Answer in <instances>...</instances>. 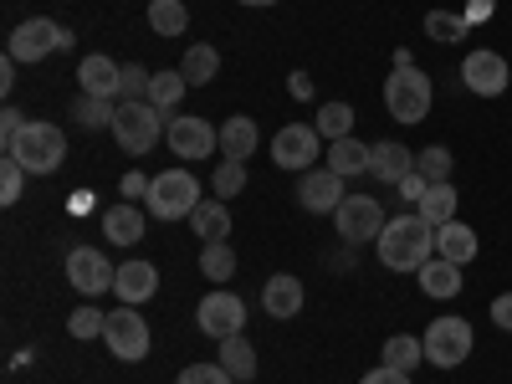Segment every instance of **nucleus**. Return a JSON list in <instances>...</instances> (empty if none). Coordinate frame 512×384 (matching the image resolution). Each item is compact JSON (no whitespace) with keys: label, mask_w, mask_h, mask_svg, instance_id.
<instances>
[{"label":"nucleus","mask_w":512,"mask_h":384,"mask_svg":"<svg viewBox=\"0 0 512 384\" xmlns=\"http://www.w3.org/2000/svg\"><path fill=\"white\" fill-rule=\"evenodd\" d=\"M425 31H431L436 41H461V36L472 31V26H466V16H451V11H431V16H425Z\"/></svg>","instance_id":"40"},{"label":"nucleus","mask_w":512,"mask_h":384,"mask_svg":"<svg viewBox=\"0 0 512 384\" xmlns=\"http://www.w3.org/2000/svg\"><path fill=\"white\" fill-rule=\"evenodd\" d=\"M149 185H154L149 175H139V169H128V175L118 180V195H123L128 205H134V200H149Z\"/></svg>","instance_id":"43"},{"label":"nucleus","mask_w":512,"mask_h":384,"mask_svg":"<svg viewBox=\"0 0 512 384\" xmlns=\"http://www.w3.org/2000/svg\"><path fill=\"white\" fill-rule=\"evenodd\" d=\"M241 6H277V0H241Z\"/></svg>","instance_id":"50"},{"label":"nucleus","mask_w":512,"mask_h":384,"mask_svg":"<svg viewBox=\"0 0 512 384\" xmlns=\"http://www.w3.org/2000/svg\"><path fill=\"white\" fill-rule=\"evenodd\" d=\"M461 82H466V93H477V98H502L507 82H512L507 57H502V52H487V47H482V52H466Z\"/></svg>","instance_id":"14"},{"label":"nucleus","mask_w":512,"mask_h":384,"mask_svg":"<svg viewBox=\"0 0 512 384\" xmlns=\"http://www.w3.org/2000/svg\"><path fill=\"white\" fill-rule=\"evenodd\" d=\"M159 139H164V118H159V108H154L149 98H144V103H118V113H113V144H118L128 159L149 154Z\"/></svg>","instance_id":"5"},{"label":"nucleus","mask_w":512,"mask_h":384,"mask_svg":"<svg viewBox=\"0 0 512 384\" xmlns=\"http://www.w3.org/2000/svg\"><path fill=\"white\" fill-rule=\"evenodd\" d=\"M180 72H185V82L205 88V82H216V72H221V52L210 47V41H195V47L180 57Z\"/></svg>","instance_id":"28"},{"label":"nucleus","mask_w":512,"mask_h":384,"mask_svg":"<svg viewBox=\"0 0 512 384\" xmlns=\"http://www.w3.org/2000/svg\"><path fill=\"white\" fill-rule=\"evenodd\" d=\"M287 88H292V98H313V77H308V72H292Z\"/></svg>","instance_id":"48"},{"label":"nucleus","mask_w":512,"mask_h":384,"mask_svg":"<svg viewBox=\"0 0 512 384\" xmlns=\"http://www.w3.org/2000/svg\"><path fill=\"white\" fill-rule=\"evenodd\" d=\"M144 205H149L154 221H190L195 205H200V180L190 169H164V175H154Z\"/></svg>","instance_id":"4"},{"label":"nucleus","mask_w":512,"mask_h":384,"mask_svg":"<svg viewBox=\"0 0 512 384\" xmlns=\"http://www.w3.org/2000/svg\"><path fill=\"white\" fill-rule=\"evenodd\" d=\"M0 88H6V93L16 88V57L11 52H6V62H0Z\"/></svg>","instance_id":"49"},{"label":"nucleus","mask_w":512,"mask_h":384,"mask_svg":"<svg viewBox=\"0 0 512 384\" xmlns=\"http://www.w3.org/2000/svg\"><path fill=\"white\" fill-rule=\"evenodd\" d=\"M262 308H267V318H272V323L297 318V313H303V282H297L292 272L267 277V287H262Z\"/></svg>","instance_id":"18"},{"label":"nucleus","mask_w":512,"mask_h":384,"mask_svg":"<svg viewBox=\"0 0 512 384\" xmlns=\"http://www.w3.org/2000/svg\"><path fill=\"white\" fill-rule=\"evenodd\" d=\"M195 328L205 333V338H231V333H241L246 328V303L236 292H226V287H216V292H205L200 297V308H195Z\"/></svg>","instance_id":"12"},{"label":"nucleus","mask_w":512,"mask_h":384,"mask_svg":"<svg viewBox=\"0 0 512 384\" xmlns=\"http://www.w3.org/2000/svg\"><path fill=\"white\" fill-rule=\"evenodd\" d=\"M103 328H108V313H98V308H72V318H67V333L77 338V344L103 338Z\"/></svg>","instance_id":"37"},{"label":"nucleus","mask_w":512,"mask_h":384,"mask_svg":"<svg viewBox=\"0 0 512 384\" xmlns=\"http://www.w3.org/2000/svg\"><path fill=\"white\" fill-rule=\"evenodd\" d=\"M431 77H425L415 62L410 67H395L390 77H384V113L400 118V123H425V113H431Z\"/></svg>","instance_id":"2"},{"label":"nucleus","mask_w":512,"mask_h":384,"mask_svg":"<svg viewBox=\"0 0 512 384\" xmlns=\"http://www.w3.org/2000/svg\"><path fill=\"white\" fill-rule=\"evenodd\" d=\"M384 205L374 200V195H349L344 205L333 210V231L344 236L349 246H364V241H379V231H384Z\"/></svg>","instance_id":"11"},{"label":"nucleus","mask_w":512,"mask_h":384,"mask_svg":"<svg viewBox=\"0 0 512 384\" xmlns=\"http://www.w3.org/2000/svg\"><path fill=\"white\" fill-rule=\"evenodd\" d=\"M164 144H169V154H175L180 164H200L205 154L221 149V128H210L195 113H175L164 123Z\"/></svg>","instance_id":"8"},{"label":"nucleus","mask_w":512,"mask_h":384,"mask_svg":"<svg viewBox=\"0 0 512 384\" xmlns=\"http://www.w3.org/2000/svg\"><path fill=\"white\" fill-rule=\"evenodd\" d=\"M113 113H118V103H108V98H88V93L72 103V123H77V128H113Z\"/></svg>","instance_id":"35"},{"label":"nucleus","mask_w":512,"mask_h":384,"mask_svg":"<svg viewBox=\"0 0 512 384\" xmlns=\"http://www.w3.org/2000/svg\"><path fill=\"white\" fill-rule=\"evenodd\" d=\"M369 175L379 185H400L405 175H415V154L395 139H384V144H369Z\"/></svg>","instance_id":"19"},{"label":"nucleus","mask_w":512,"mask_h":384,"mask_svg":"<svg viewBox=\"0 0 512 384\" xmlns=\"http://www.w3.org/2000/svg\"><path fill=\"white\" fill-rule=\"evenodd\" d=\"M113 292H118V303H128V308H139V303H149V297L159 292V267L154 262H123L118 267V277H113Z\"/></svg>","instance_id":"17"},{"label":"nucleus","mask_w":512,"mask_h":384,"mask_svg":"<svg viewBox=\"0 0 512 384\" xmlns=\"http://www.w3.org/2000/svg\"><path fill=\"white\" fill-rule=\"evenodd\" d=\"M466 26H487L492 16H497V0H466Z\"/></svg>","instance_id":"44"},{"label":"nucleus","mask_w":512,"mask_h":384,"mask_svg":"<svg viewBox=\"0 0 512 384\" xmlns=\"http://www.w3.org/2000/svg\"><path fill=\"white\" fill-rule=\"evenodd\" d=\"M72 36L77 31H62L52 16H31V21H21L16 31H11V57L16 62H41V57H52V52H67L72 47Z\"/></svg>","instance_id":"9"},{"label":"nucleus","mask_w":512,"mask_h":384,"mask_svg":"<svg viewBox=\"0 0 512 384\" xmlns=\"http://www.w3.org/2000/svg\"><path fill=\"white\" fill-rule=\"evenodd\" d=\"M415 277H420V292L436 297V303H451V297L461 292V267L446 262V256H431V262H425Z\"/></svg>","instance_id":"21"},{"label":"nucleus","mask_w":512,"mask_h":384,"mask_svg":"<svg viewBox=\"0 0 512 384\" xmlns=\"http://www.w3.org/2000/svg\"><path fill=\"white\" fill-rule=\"evenodd\" d=\"M118 82H123V67H118L113 57H103V52H93V57L77 62V88L88 93V98L118 103Z\"/></svg>","instance_id":"16"},{"label":"nucleus","mask_w":512,"mask_h":384,"mask_svg":"<svg viewBox=\"0 0 512 384\" xmlns=\"http://www.w3.org/2000/svg\"><path fill=\"white\" fill-rule=\"evenodd\" d=\"M200 277H210L216 287H226V282L236 277V251H231V241H205V251H200Z\"/></svg>","instance_id":"29"},{"label":"nucleus","mask_w":512,"mask_h":384,"mask_svg":"<svg viewBox=\"0 0 512 384\" xmlns=\"http://www.w3.org/2000/svg\"><path fill=\"white\" fill-rule=\"evenodd\" d=\"M11 159H21L26 175H57L62 159H67V134L57 123H26L21 139L6 149Z\"/></svg>","instance_id":"3"},{"label":"nucleus","mask_w":512,"mask_h":384,"mask_svg":"<svg viewBox=\"0 0 512 384\" xmlns=\"http://www.w3.org/2000/svg\"><path fill=\"white\" fill-rule=\"evenodd\" d=\"M344 200H349V195H344V180H338L328 164H323V169H308V175L297 180V205H303L308 216H333Z\"/></svg>","instance_id":"15"},{"label":"nucleus","mask_w":512,"mask_h":384,"mask_svg":"<svg viewBox=\"0 0 512 384\" xmlns=\"http://www.w3.org/2000/svg\"><path fill=\"white\" fill-rule=\"evenodd\" d=\"M175 384H236L221 364H190V369H180V379Z\"/></svg>","instance_id":"41"},{"label":"nucleus","mask_w":512,"mask_h":384,"mask_svg":"<svg viewBox=\"0 0 512 384\" xmlns=\"http://www.w3.org/2000/svg\"><path fill=\"white\" fill-rule=\"evenodd\" d=\"M154 88V72L139 62H123V82H118V103H144Z\"/></svg>","instance_id":"36"},{"label":"nucleus","mask_w":512,"mask_h":384,"mask_svg":"<svg viewBox=\"0 0 512 384\" xmlns=\"http://www.w3.org/2000/svg\"><path fill=\"white\" fill-rule=\"evenodd\" d=\"M113 277H118V267L108 262L98 246H72V251H67V282H72L82 297L113 292Z\"/></svg>","instance_id":"13"},{"label":"nucleus","mask_w":512,"mask_h":384,"mask_svg":"<svg viewBox=\"0 0 512 384\" xmlns=\"http://www.w3.org/2000/svg\"><path fill=\"white\" fill-rule=\"evenodd\" d=\"M415 175H420L425 185H446V180H451V149H446V144L420 149V154H415Z\"/></svg>","instance_id":"34"},{"label":"nucleus","mask_w":512,"mask_h":384,"mask_svg":"<svg viewBox=\"0 0 512 384\" xmlns=\"http://www.w3.org/2000/svg\"><path fill=\"white\" fill-rule=\"evenodd\" d=\"M379 359L410 374V369H420V364H425V344H420L415 333H395V338H384V354H379Z\"/></svg>","instance_id":"30"},{"label":"nucleus","mask_w":512,"mask_h":384,"mask_svg":"<svg viewBox=\"0 0 512 384\" xmlns=\"http://www.w3.org/2000/svg\"><path fill=\"white\" fill-rule=\"evenodd\" d=\"M103 236L113 241V246H134V241H144V210L139 205H113V210H103Z\"/></svg>","instance_id":"22"},{"label":"nucleus","mask_w":512,"mask_h":384,"mask_svg":"<svg viewBox=\"0 0 512 384\" xmlns=\"http://www.w3.org/2000/svg\"><path fill=\"white\" fill-rule=\"evenodd\" d=\"M318 149H323V134L313 123H282L277 139H272V164L292 169V175H308L318 164Z\"/></svg>","instance_id":"10"},{"label":"nucleus","mask_w":512,"mask_h":384,"mask_svg":"<svg viewBox=\"0 0 512 384\" xmlns=\"http://www.w3.org/2000/svg\"><path fill=\"white\" fill-rule=\"evenodd\" d=\"M359 384H410V374H405V369H395V364H379V369H369Z\"/></svg>","instance_id":"45"},{"label":"nucleus","mask_w":512,"mask_h":384,"mask_svg":"<svg viewBox=\"0 0 512 384\" xmlns=\"http://www.w3.org/2000/svg\"><path fill=\"white\" fill-rule=\"evenodd\" d=\"M313 128L323 134V144H333V139H349V134H354V108L333 98V103H323V108H318V123H313Z\"/></svg>","instance_id":"32"},{"label":"nucleus","mask_w":512,"mask_h":384,"mask_svg":"<svg viewBox=\"0 0 512 384\" xmlns=\"http://www.w3.org/2000/svg\"><path fill=\"white\" fill-rule=\"evenodd\" d=\"M190 231H195L200 241H226V236H231V210H226V200H200L195 216H190Z\"/></svg>","instance_id":"25"},{"label":"nucleus","mask_w":512,"mask_h":384,"mask_svg":"<svg viewBox=\"0 0 512 384\" xmlns=\"http://www.w3.org/2000/svg\"><path fill=\"white\" fill-rule=\"evenodd\" d=\"M185 88H190V82H185V72H180V67H175V72H154L149 103H154L159 113H175V108L185 103Z\"/></svg>","instance_id":"31"},{"label":"nucleus","mask_w":512,"mask_h":384,"mask_svg":"<svg viewBox=\"0 0 512 384\" xmlns=\"http://www.w3.org/2000/svg\"><path fill=\"white\" fill-rule=\"evenodd\" d=\"M221 369L236 379V384H246V379H256V349L246 344V333H231V338H221Z\"/></svg>","instance_id":"26"},{"label":"nucleus","mask_w":512,"mask_h":384,"mask_svg":"<svg viewBox=\"0 0 512 384\" xmlns=\"http://www.w3.org/2000/svg\"><path fill=\"white\" fill-rule=\"evenodd\" d=\"M395 190H400V200H405V205H420V195H425V190H431V185H425L420 175H405V180H400Z\"/></svg>","instance_id":"47"},{"label":"nucleus","mask_w":512,"mask_h":384,"mask_svg":"<svg viewBox=\"0 0 512 384\" xmlns=\"http://www.w3.org/2000/svg\"><path fill=\"white\" fill-rule=\"evenodd\" d=\"M456 205H461V195H456V185L446 180V185H431L420 195V221H431V226H446V221H456Z\"/></svg>","instance_id":"27"},{"label":"nucleus","mask_w":512,"mask_h":384,"mask_svg":"<svg viewBox=\"0 0 512 384\" xmlns=\"http://www.w3.org/2000/svg\"><path fill=\"white\" fill-rule=\"evenodd\" d=\"M190 26V11L180 6V0H149V31L159 36H180Z\"/></svg>","instance_id":"33"},{"label":"nucleus","mask_w":512,"mask_h":384,"mask_svg":"<svg viewBox=\"0 0 512 384\" xmlns=\"http://www.w3.org/2000/svg\"><path fill=\"white\" fill-rule=\"evenodd\" d=\"M374 251H379V267H390V272H420L436 256V226L420 221V210H405V216L384 221Z\"/></svg>","instance_id":"1"},{"label":"nucleus","mask_w":512,"mask_h":384,"mask_svg":"<svg viewBox=\"0 0 512 384\" xmlns=\"http://www.w3.org/2000/svg\"><path fill=\"white\" fill-rule=\"evenodd\" d=\"M477 251H482V236L466 226V221H446V226H436V256H446V262L466 267V262H477Z\"/></svg>","instance_id":"20"},{"label":"nucleus","mask_w":512,"mask_h":384,"mask_svg":"<svg viewBox=\"0 0 512 384\" xmlns=\"http://www.w3.org/2000/svg\"><path fill=\"white\" fill-rule=\"evenodd\" d=\"M256 144H262V128H256L246 113H231V118L221 123V154H226V159H251Z\"/></svg>","instance_id":"23"},{"label":"nucleus","mask_w":512,"mask_h":384,"mask_svg":"<svg viewBox=\"0 0 512 384\" xmlns=\"http://www.w3.org/2000/svg\"><path fill=\"white\" fill-rule=\"evenodd\" d=\"M323 159H328V169H333L338 180H354V175H369V144H359L354 134H349V139H333Z\"/></svg>","instance_id":"24"},{"label":"nucleus","mask_w":512,"mask_h":384,"mask_svg":"<svg viewBox=\"0 0 512 384\" xmlns=\"http://www.w3.org/2000/svg\"><path fill=\"white\" fill-rule=\"evenodd\" d=\"M31 118L21 113V108H6V113H0V149H11L16 139H21V128H26Z\"/></svg>","instance_id":"42"},{"label":"nucleus","mask_w":512,"mask_h":384,"mask_svg":"<svg viewBox=\"0 0 512 384\" xmlns=\"http://www.w3.org/2000/svg\"><path fill=\"white\" fill-rule=\"evenodd\" d=\"M492 323H497L502 333H512V292H502V297H492Z\"/></svg>","instance_id":"46"},{"label":"nucleus","mask_w":512,"mask_h":384,"mask_svg":"<svg viewBox=\"0 0 512 384\" xmlns=\"http://www.w3.org/2000/svg\"><path fill=\"white\" fill-rule=\"evenodd\" d=\"M21 185H26V169H21V159H0V205H16L21 200Z\"/></svg>","instance_id":"39"},{"label":"nucleus","mask_w":512,"mask_h":384,"mask_svg":"<svg viewBox=\"0 0 512 384\" xmlns=\"http://www.w3.org/2000/svg\"><path fill=\"white\" fill-rule=\"evenodd\" d=\"M420 344H425V364H436V369H456L472 359V344H477V333L466 318H436L431 328L420 333Z\"/></svg>","instance_id":"6"},{"label":"nucleus","mask_w":512,"mask_h":384,"mask_svg":"<svg viewBox=\"0 0 512 384\" xmlns=\"http://www.w3.org/2000/svg\"><path fill=\"white\" fill-rule=\"evenodd\" d=\"M103 344H108V354H113L118 364H139V359H149V349H154V333H149V323L139 318V308L123 303V308L108 313Z\"/></svg>","instance_id":"7"},{"label":"nucleus","mask_w":512,"mask_h":384,"mask_svg":"<svg viewBox=\"0 0 512 384\" xmlns=\"http://www.w3.org/2000/svg\"><path fill=\"white\" fill-rule=\"evenodd\" d=\"M210 190H216V200L241 195V190H246V159H226V164L216 169V180H210Z\"/></svg>","instance_id":"38"}]
</instances>
